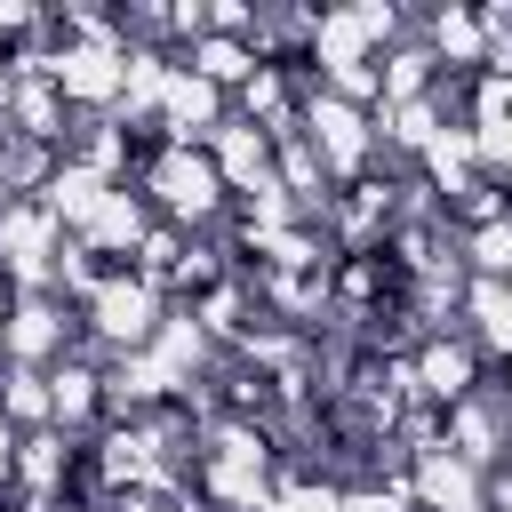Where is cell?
I'll list each match as a JSON object with an SVG mask.
<instances>
[{"label": "cell", "mask_w": 512, "mask_h": 512, "mask_svg": "<svg viewBox=\"0 0 512 512\" xmlns=\"http://www.w3.org/2000/svg\"><path fill=\"white\" fill-rule=\"evenodd\" d=\"M152 336V288L144 280H104L96 288V344H144Z\"/></svg>", "instance_id": "cell-1"}]
</instances>
